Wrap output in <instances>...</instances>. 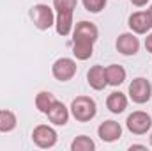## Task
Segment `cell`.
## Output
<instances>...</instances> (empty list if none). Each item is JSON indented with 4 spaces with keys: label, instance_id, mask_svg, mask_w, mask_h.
<instances>
[{
    "label": "cell",
    "instance_id": "obj_9",
    "mask_svg": "<svg viewBox=\"0 0 152 151\" xmlns=\"http://www.w3.org/2000/svg\"><path fill=\"white\" fill-rule=\"evenodd\" d=\"M129 29L134 34H147L152 29V18L149 11H138L129 16Z\"/></svg>",
    "mask_w": 152,
    "mask_h": 151
},
{
    "label": "cell",
    "instance_id": "obj_17",
    "mask_svg": "<svg viewBox=\"0 0 152 151\" xmlns=\"http://www.w3.org/2000/svg\"><path fill=\"white\" fill-rule=\"evenodd\" d=\"M16 115L11 110H0V132L7 133V132H12L16 128Z\"/></svg>",
    "mask_w": 152,
    "mask_h": 151
},
{
    "label": "cell",
    "instance_id": "obj_8",
    "mask_svg": "<svg viewBox=\"0 0 152 151\" xmlns=\"http://www.w3.org/2000/svg\"><path fill=\"white\" fill-rule=\"evenodd\" d=\"M51 73L58 82H67L76 75V62L69 57H60L53 62Z\"/></svg>",
    "mask_w": 152,
    "mask_h": 151
},
{
    "label": "cell",
    "instance_id": "obj_5",
    "mask_svg": "<svg viewBox=\"0 0 152 151\" xmlns=\"http://www.w3.org/2000/svg\"><path fill=\"white\" fill-rule=\"evenodd\" d=\"M126 124H127V130H129L131 133H134V135H143V133H147V132L151 130L152 117L147 112H143V110H136V112H133V114L127 115Z\"/></svg>",
    "mask_w": 152,
    "mask_h": 151
},
{
    "label": "cell",
    "instance_id": "obj_24",
    "mask_svg": "<svg viewBox=\"0 0 152 151\" xmlns=\"http://www.w3.org/2000/svg\"><path fill=\"white\" fill-rule=\"evenodd\" d=\"M149 14H151V18H152V5H151V9H149Z\"/></svg>",
    "mask_w": 152,
    "mask_h": 151
},
{
    "label": "cell",
    "instance_id": "obj_11",
    "mask_svg": "<svg viewBox=\"0 0 152 151\" xmlns=\"http://www.w3.org/2000/svg\"><path fill=\"white\" fill-rule=\"evenodd\" d=\"M97 135L103 142H115L122 137V126L117 121H104L97 128Z\"/></svg>",
    "mask_w": 152,
    "mask_h": 151
},
{
    "label": "cell",
    "instance_id": "obj_10",
    "mask_svg": "<svg viewBox=\"0 0 152 151\" xmlns=\"http://www.w3.org/2000/svg\"><path fill=\"white\" fill-rule=\"evenodd\" d=\"M115 46L122 55H134L140 50V41L133 32H126V34H120L117 38Z\"/></svg>",
    "mask_w": 152,
    "mask_h": 151
},
{
    "label": "cell",
    "instance_id": "obj_4",
    "mask_svg": "<svg viewBox=\"0 0 152 151\" xmlns=\"http://www.w3.org/2000/svg\"><path fill=\"white\" fill-rule=\"evenodd\" d=\"M152 96V85L151 82L143 76H138L134 78L131 84H129V98L134 101V103H147Z\"/></svg>",
    "mask_w": 152,
    "mask_h": 151
},
{
    "label": "cell",
    "instance_id": "obj_6",
    "mask_svg": "<svg viewBox=\"0 0 152 151\" xmlns=\"http://www.w3.org/2000/svg\"><path fill=\"white\" fill-rule=\"evenodd\" d=\"M99 38V30L90 21H80L73 29V43H88L94 44Z\"/></svg>",
    "mask_w": 152,
    "mask_h": 151
},
{
    "label": "cell",
    "instance_id": "obj_14",
    "mask_svg": "<svg viewBox=\"0 0 152 151\" xmlns=\"http://www.w3.org/2000/svg\"><path fill=\"white\" fill-rule=\"evenodd\" d=\"M106 107H108V110L113 114H120L124 112L126 109H127V98H126V94L124 93H112L110 96H108V100H106Z\"/></svg>",
    "mask_w": 152,
    "mask_h": 151
},
{
    "label": "cell",
    "instance_id": "obj_13",
    "mask_svg": "<svg viewBox=\"0 0 152 151\" xmlns=\"http://www.w3.org/2000/svg\"><path fill=\"white\" fill-rule=\"evenodd\" d=\"M87 82H88V85H90L92 89H96V91H103V89L108 85L104 68L99 66V64H97V66H92V68L88 70V73H87Z\"/></svg>",
    "mask_w": 152,
    "mask_h": 151
},
{
    "label": "cell",
    "instance_id": "obj_1",
    "mask_svg": "<svg viewBox=\"0 0 152 151\" xmlns=\"http://www.w3.org/2000/svg\"><path fill=\"white\" fill-rule=\"evenodd\" d=\"M78 0H53V7L57 11L55 29L57 34L66 38L73 32V13H75Z\"/></svg>",
    "mask_w": 152,
    "mask_h": 151
},
{
    "label": "cell",
    "instance_id": "obj_12",
    "mask_svg": "<svg viewBox=\"0 0 152 151\" xmlns=\"http://www.w3.org/2000/svg\"><path fill=\"white\" fill-rule=\"evenodd\" d=\"M48 115V119H50V123H53V124H57V126H64L67 121H69V109L62 103V101H55L53 105H51V109L46 112Z\"/></svg>",
    "mask_w": 152,
    "mask_h": 151
},
{
    "label": "cell",
    "instance_id": "obj_7",
    "mask_svg": "<svg viewBox=\"0 0 152 151\" xmlns=\"http://www.w3.org/2000/svg\"><path fill=\"white\" fill-rule=\"evenodd\" d=\"M57 132L48 126V124H39L34 128L32 132V141L36 142V146L42 148V150H48V148H53L57 144Z\"/></svg>",
    "mask_w": 152,
    "mask_h": 151
},
{
    "label": "cell",
    "instance_id": "obj_16",
    "mask_svg": "<svg viewBox=\"0 0 152 151\" xmlns=\"http://www.w3.org/2000/svg\"><path fill=\"white\" fill-rule=\"evenodd\" d=\"M55 101H57V98L51 93H48V91H41L37 96H36V107H37L39 112H42V114L48 112Z\"/></svg>",
    "mask_w": 152,
    "mask_h": 151
},
{
    "label": "cell",
    "instance_id": "obj_20",
    "mask_svg": "<svg viewBox=\"0 0 152 151\" xmlns=\"http://www.w3.org/2000/svg\"><path fill=\"white\" fill-rule=\"evenodd\" d=\"M83 5L88 13H101L106 5V0H83Z\"/></svg>",
    "mask_w": 152,
    "mask_h": 151
},
{
    "label": "cell",
    "instance_id": "obj_23",
    "mask_svg": "<svg viewBox=\"0 0 152 151\" xmlns=\"http://www.w3.org/2000/svg\"><path fill=\"white\" fill-rule=\"evenodd\" d=\"M129 150L133 151V150H147V148H145V146H142V144H133Z\"/></svg>",
    "mask_w": 152,
    "mask_h": 151
},
{
    "label": "cell",
    "instance_id": "obj_15",
    "mask_svg": "<svg viewBox=\"0 0 152 151\" xmlns=\"http://www.w3.org/2000/svg\"><path fill=\"white\" fill-rule=\"evenodd\" d=\"M106 71V82L108 85H120L124 80H126V70L118 64H110L108 68H104Z\"/></svg>",
    "mask_w": 152,
    "mask_h": 151
},
{
    "label": "cell",
    "instance_id": "obj_3",
    "mask_svg": "<svg viewBox=\"0 0 152 151\" xmlns=\"http://www.w3.org/2000/svg\"><path fill=\"white\" fill-rule=\"evenodd\" d=\"M30 18L32 23L37 27L39 30H48L51 25H55V14L53 9L46 4H37L30 9Z\"/></svg>",
    "mask_w": 152,
    "mask_h": 151
},
{
    "label": "cell",
    "instance_id": "obj_18",
    "mask_svg": "<svg viewBox=\"0 0 152 151\" xmlns=\"http://www.w3.org/2000/svg\"><path fill=\"white\" fill-rule=\"evenodd\" d=\"M92 52H94V44H88V43H73V55L78 61L90 59Z\"/></svg>",
    "mask_w": 152,
    "mask_h": 151
},
{
    "label": "cell",
    "instance_id": "obj_2",
    "mask_svg": "<svg viewBox=\"0 0 152 151\" xmlns=\"http://www.w3.org/2000/svg\"><path fill=\"white\" fill-rule=\"evenodd\" d=\"M96 112H97V105L90 96H78L71 103V114L80 123H87V121L94 119Z\"/></svg>",
    "mask_w": 152,
    "mask_h": 151
},
{
    "label": "cell",
    "instance_id": "obj_22",
    "mask_svg": "<svg viewBox=\"0 0 152 151\" xmlns=\"http://www.w3.org/2000/svg\"><path fill=\"white\" fill-rule=\"evenodd\" d=\"M147 2L149 0H131V4L136 5V7H143V5H147Z\"/></svg>",
    "mask_w": 152,
    "mask_h": 151
},
{
    "label": "cell",
    "instance_id": "obj_21",
    "mask_svg": "<svg viewBox=\"0 0 152 151\" xmlns=\"http://www.w3.org/2000/svg\"><path fill=\"white\" fill-rule=\"evenodd\" d=\"M145 48H147V52H151L152 53V32L145 38Z\"/></svg>",
    "mask_w": 152,
    "mask_h": 151
},
{
    "label": "cell",
    "instance_id": "obj_19",
    "mask_svg": "<svg viewBox=\"0 0 152 151\" xmlns=\"http://www.w3.org/2000/svg\"><path fill=\"white\" fill-rule=\"evenodd\" d=\"M71 150L73 151H94L96 150V144L90 137L87 135H80L76 137L75 141L71 142Z\"/></svg>",
    "mask_w": 152,
    "mask_h": 151
},
{
    "label": "cell",
    "instance_id": "obj_25",
    "mask_svg": "<svg viewBox=\"0 0 152 151\" xmlns=\"http://www.w3.org/2000/svg\"><path fill=\"white\" fill-rule=\"evenodd\" d=\"M151 146H152V133H151Z\"/></svg>",
    "mask_w": 152,
    "mask_h": 151
}]
</instances>
